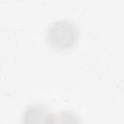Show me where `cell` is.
Masks as SVG:
<instances>
[{
	"label": "cell",
	"mask_w": 124,
	"mask_h": 124,
	"mask_svg": "<svg viewBox=\"0 0 124 124\" xmlns=\"http://www.w3.org/2000/svg\"><path fill=\"white\" fill-rule=\"evenodd\" d=\"M79 31L70 19H58L51 23L46 34L48 45L57 50H68L78 42Z\"/></svg>",
	"instance_id": "obj_1"
},
{
	"label": "cell",
	"mask_w": 124,
	"mask_h": 124,
	"mask_svg": "<svg viewBox=\"0 0 124 124\" xmlns=\"http://www.w3.org/2000/svg\"><path fill=\"white\" fill-rule=\"evenodd\" d=\"M50 124H81V121L75 112L70 110H61L52 114Z\"/></svg>",
	"instance_id": "obj_3"
},
{
	"label": "cell",
	"mask_w": 124,
	"mask_h": 124,
	"mask_svg": "<svg viewBox=\"0 0 124 124\" xmlns=\"http://www.w3.org/2000/svg\"><path fill=\"white\" fill-rule=\"evenodd\" d=\"M52 113L41 104L27 106L21 115L22 124H50Z\"/></svg>",
	"instance_id": "obj_2"
}]
</instances>
